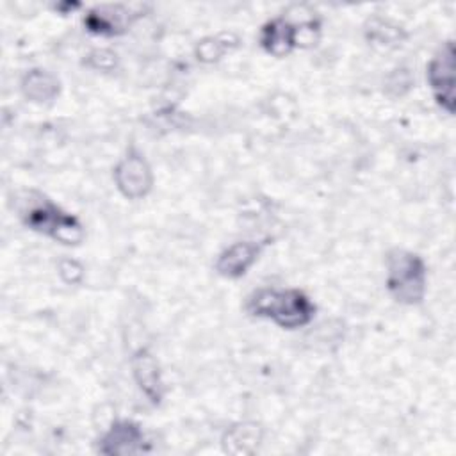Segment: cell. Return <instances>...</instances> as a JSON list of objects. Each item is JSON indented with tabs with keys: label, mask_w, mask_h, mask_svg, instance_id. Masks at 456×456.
Masks as SVG:
<instances>
[{
	"label": "cell",
	"mask_w": 456,
	"mask_h": 456,
	"mask_svg": "<svg viewBox=\"0 0 456 456\" xmlns=\"http://www.w3.org/2000/svg\"><path fill=\"white\" fill-rule=\"evenodd\" d=\"M146 436L139 424L132 420H116L109 431L100 438L98 451L102 454H116V456H126V454H137L146 451Z\"/></svg>",
	"instance_id": "8992f818"
},
{
	"label": "cell",
	"mask_w": 456,
	"mask_h": 456,
	"mask_svg": "<svg viewBox=\"0 0 456 456\" xmlns=\"http://www.w3.org/2000/svg\"><path fill=\"white\" fill-rule=\"evenodd\" d=\"M428 82L436 103L447 112H454V43L445 41L428 64Z\"/></svg>",
	"instance_id": "277c9868"
},
{
	"label": "cell",
	"mask_w": 456,
	"mask_h": 456,
	"mask_svg": "<svg viewBox=\"0 0 456 456\" xmlns=\"http://www.w3.org/2000/svg\"><path fill=\"white\" fill-rule=\"evenodd\" d=\"M228 50V45L221 41L219 37H207L196 46V55L203 62H214L217 61L224 52Z\"/></svg>",
	"instance_id": "4fadbf2b"
},
{
	"label": "cell",
	"mask_w": 456,
	"mask_h": 456,
	"mask_svg": "<svg viewBox=\"0 0 456 456\" xmlns=\"http://www.w3.org/2000/svg\"><path fill=\"white\" fill-rule=\"evenodd\" d=\"M260 440H262L260 426L253 422H244V424L232 426L224 433L223 445H224V451L232 454H249L258 447Z\"/></svg>",
	"instance_id": "8fae6325"
},
{
	"label": "cell",
	"mask_w": 456,
	"mask_h": 456,
	"mask_svg": "<svg viewBox=\"0 0 456 456\" xmlns=\"http://www.w3.org/2000/svg\"><path fill=\"white\" fill-rule=\"evenodd\" d=\"M315 27H319V25L314 21H308V23H303L297 27L285 18H274L262 27L260 45L267 53H271L274 57H285L299 45L297 43L299 34L303 30L315 28Z\"/></svg>",
	"instance_id": "52a82bcc"
},
{
	"label": "cell",
	"mask_w": 456,
	"mask_h": 456,
	"mask_svg": "<svg viewBox=\"0 0 456 456\" xmlns=\"http://www.w3.org/2000/svg\"><path fill=\"white\" fill-rule=\"evenodd\" d=\"M114 182L125 198L139 200L146 196L153 185V175L144 157L130 150L114 167Z\"/></svg>",
	"instance_id": "5b68a950"
},
{
	"label": "cell",
	"mask_w": 456,
	"mask_h": 456,
	"mask_svg": "<svg viewBox=\"0 0 456 456\" xmlns=\"http://www.w3.org/2000/svg\"><path fill=\"white\" fill-rule=\"evenodd\" d=\"M21 89L25 96L30 98L32 102H48L57 94L59 82L52 73L45 69H32L30 73L25 75L21 82Z\"/></svg>",
	"instance_id": "7c38bea8"
},
{
	"label": "cell",
	"mask_w": 456,
	"mask_h": 456,
	"mask_svg": "<svg viewBox=\"0 0 456 456\" xmlns=\"http://www.w3.org/2000/svg\"><path fill=\"white\" fill-rule=\"evenodd\" d=\"M369 39L370 41H378L381 45H388V43H399L403 39V30L401 27H395L390 23H387V30H381L378 20L370 23V30H369Z\"/></svg>",
	"instance_id": "5bb4252c"
},
{
	"label": "cell",
	"mask_w": 456,
	"mask_h": 456,
	"mask_svg": "<svg viewBox=\"0 0 456 456\" xmlns=\"http://www.w3.org/2000/svg\"><path fill=\"white\" fill-rule=\"evenodd\" d=\"M21 219L30 230L45 233L68 246L78 244L84 239L80 221L43 194H36V200L27 201L25 208L21 210Z\"/></svg>",
	"instance_id": "3957f363"
},
{
	"label": "cell",
	"mask_w": 456,
	"mask_h": 456,
	"mask_svg": "<svg viewBox=\"0 0 456 456\" xmlns=\"http://www.w3.org/2000/svg\"><path fill=\"white\" fill-rule=\"evenodd\" d=\"M134 14L121 5H105L89 11L84 18V25L89 32L100 36H116L121 34L126 25H130Z\"/></svg>",
	"instance_id": "30bf717a"
},
{
	"label": "cell",
	"mask_w": 456,
	"mask_h": 456,
	"mask_svg": "<svg viewBox=\"0 0 456 456\" xmlns=\"http://www.w3.org/2000/svg\"><path fill=\"white\" fill-rule=\"evenodd\" d=\"M426 264L408 249H392L387 255V289L403 305H419L426 294Z\"/></svg>",
	"instance_id": "7a4b0ae2"
},
{
	"label": "cell",
	"mask_w": 456,
	"mask_h": 456,
	"mask_svg": "<svg viewBox=\"0 0 456 456\" xmlns=\"http://www.w3.org/2000/svg\"><path fill=\"white\" fill-rule=\"evenodd\" d=\"M246 310L253 317L269 319L280 328L296 330L314 319L315 305L299 289L262 287L249 294Z\"/></svg>",
	"instance_id": "6da1fadb"
},
{
	"label": "cell",
	"mask_w": 456,
	"mask_h": 456,
	"mask_svg": "<svg viewBox=\"0 0 456 456\" xmlns=\"http://www.w3.org/2000/svg\"><path fill=\"white\" fill-rule=\"evenodd\" d=\"M59 274L64 281L68 283H77L80 278H82V265L75 260H69V258H64L61 260L59 264Z\"/></svg>",
	"instance_id": "9a60e30c"
},
{
	"label": "cell",
	"mask_w": 456,
	"mask_h": 456,
	"mask_svg": "<svg viewBox=\"0 0 456 456\" xmlns=\"http://www.w3.org/2000/svg\"><path fill=\"white\" fill-rule=\"evenodd\" d=\"M265 242L240 240L228 246L216 262V271L224 278H240L256 262Z\"/></svg>",
	"instance_id": "9c48e42d"
},
{
	"label": "cell",
	"mask_w": 456,
	"mask_h": 456,
	"mask_svg": "<svg viewBox=\"0 0 456 456\" xmlns=\"http://www.w3.org/2000/svg\"><path fill=\"white\" fill-rule=\"evenodd\" d=\"M132 374L134 379L137 383V387L141 388V392L148 397V401L151 404H160L166 394V387L160 376V369L159 363L155 360V356L148 351V349H139L134 353L132 360Z\"/></svg>",
	"instance_id": "ba28073f"
}]
</instances>
